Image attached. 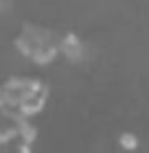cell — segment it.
<instances>
[{
	"mask_svg": "<svg viewBox=\"0 0 149 153\" xmlns=\"http://www.w3.org/2000/svg\"><path fill=\"white\" fill-rule=\"evenodd\" d=\"M59 55L66 57L70 64H81L86 59V42L75 31H66L59 35Z\"/></svg>",
	"mask_w": 149,
	"mask_h": 153,
	"instance_id": "obj_4",
	"label": "cell"
},
{
	"mask_svg": "<svg viewBox=\"0 0 149 153\" xmlns=\"http://www.w3.org/2000/svg\"><path fill=\"white\" fill-rule=\"evenodd\" d=\"M48 96V83L35 74H13L0 83V109L24 118L37 116L46 107Z\"/></svg>",
	"mask_w": 149,
	"mask_h": 153,
	"instance_id": "obj_1",
	"label": "cell"
},
{
	"mask_svg": "<svg viewBox=\"0 0 149 153\" xmlns=\"http://www.w3.org/2000/svg\"><path fill=\"white\" fill-rule=\"evenodd\" d=\"M138 136L132 134V131H123V134L118 136V147L123 151H136L138 149Z\"/></svg>",
	"mask_w": 149,
	"mask_h": 153,
	"instance_id": "obj_5",
	"label": "cell"
},
{
	"mask_svg": "<svg viewBox=\"0 0 149 153\" xmlns=\"http://www.w3.org/2000/svg\"><path fill=\"white\" fill-rule=\"evenodd\" d=\"M18 53L37 66H48L59 57V33L40 22H22L13 37Z\"/></svg>",
	"mask_w": 149,
	"mask_h": 153,
	"instance_id": "obj_2",
	"label": "cell"
},
{
	"mask_svg": "<svg viewBox=\"0 0 149 153\" xmlns=\"http://www.w3.org/2000/svg\"><path fill=\"white\" fill-rule=\"evenodd\" d=\"M35 140H37V127L31 118L0 109V153H26L33 149Z\"/></svg>",
	"mask_w": 149,
	"mask_h": 153,
	"instance_id": "obj_3",
	"label": "cell"
}]
</instances>
